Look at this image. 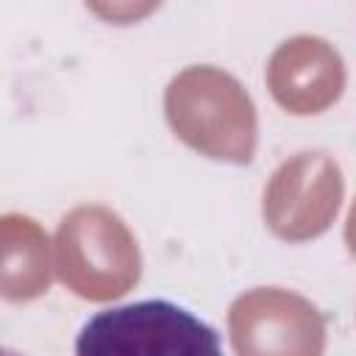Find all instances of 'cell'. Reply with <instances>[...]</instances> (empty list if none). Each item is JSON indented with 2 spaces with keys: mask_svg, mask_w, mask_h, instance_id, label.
<instances>
[{
  "mask_svg": "<svg viewBox=\"0 0 356 356\" xmlns=\"http://www.w3.org/2000/svg\"><path fill=\"white\" fill-rule=\"evenodd\" d=\"M81 356H203L220 353L217 331L170 300H139L103 309L78 334Z\"/></svg>",
  "mask_w": 356,
  "mask_h": 356,
  "instance_id": "6da1fadb",
  "label": "cell"
}]
</instances>
